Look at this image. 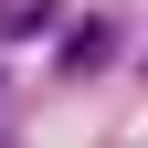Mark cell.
I'll use <instances>...</instances> for the list:
<instances>
[{
	"mask_svg": "<svg viewBox=\"0 0 148 148\" xmlns=\"http://www.w3.org/2000/svg\"><path fill=\"white\" fill-rule=\"evenodd\" d=\"M42 21H53V0H0V42H32Z\"/></svg>",
	"mask_w": 148,
	"mask_h": 148,
	"instance_id": "obj_1",
	"label": "cell"
}]
</instances>
